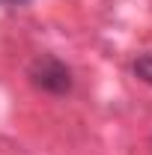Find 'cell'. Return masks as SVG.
<instances>
[{
    "label": "cell",
    "instance_id": "1",
    "mask_svg": "<svg viewBox=\"0 0 152 155\" xmlns=\"http://www.w3.org/2000/svg\"><path fill=\"white\" fill-rule=\"evenodd\" d=\"M27 78L36 90L51 93V96H66L72 90V69L51 54H42V57L33 60L30 69H27Z\"/></svg>",
    "mask_w": 152,
    "mask_h": 155
},
{
    "label": "cell",
    "instance_id": "2",
    "mask_svg": "<svg viewBox=\"0 0 152 155\" xmlns=\"http://www.w3.org/2000/svg\"><path fill=\"white\" fill-rule=\"evenodd\" d=\"M134 75L140 78L143 84H152V54H140V57L134 60Z\"/></svg>",
    "mask_w": 152,
    "mask_h": 155
},
{
    "label": "cell",
    "instance_id": "3",
    "mask_svg": "<svg viewBox=\"0 0 152 155\" xmlns=\"http://www.w3.org/2000/svg\"><path fill=\"white\" fill-rule=\"evenodd\" d=\"M0 3H3V6H27L30 0H0Z\"/></svg>",
    "mask_w": 152,
    "mask_h": 155
}]
</instances>
